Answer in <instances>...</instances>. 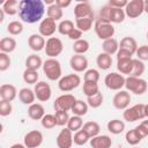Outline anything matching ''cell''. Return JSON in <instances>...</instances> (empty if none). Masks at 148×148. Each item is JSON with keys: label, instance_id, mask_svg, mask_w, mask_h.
Wrapping results in <instances>:
<instances>
[{"label": "cell", "instance_id": "1", "mask_svg": "<svg viewBox=\"0 0 148 148\" xmlns=\"http://www.w3.org/2000/svg\"><path fill=\"white\" fill-rule=\"evenodd\" d=\"M45 13V3L42 0H21L18 3L20 18L29 24L40 21Z\"/></svg>", "mask_w": 148, "mask_h": 148}, {"label": "cell", "instance_id": "2", "mask_svg": "<svg viewBox=\"0 0 148 148\" xmlns=\"http://www.w3.org/2000/svg\"><path fill=\"white\" fill-rule=\"evenodd\" d=\"M43 72L50 81H57L61 79V65L56 58H49L43 62Z\"/></svg>", "mask_w": 148, "mask_h": 148}, {"label": "cell", "instance_id": "3", "mask_svg": "<svg viewBox=\"0 0 148 148\" xmlns=\"http://www.w3.org/2000/svg\"><path fill=\"white\" fill-rule=\"evenodd\" d=\"M125 88L127 91H131L135 95H142L147 91L148 84L146 80L141 77H134V76H128L125 80Z\"/></svg>", "mask_w": 148, "mask_h": 148}, {"label": "cell", "instance_id": "4", "mask_svg": "<svg viewBox=\"0 0 148 148\" xmlns=\"http://www.w3.org/2000/svg\"><path fill=\"white\" fill-rule=\"evenodd\" d=\"M123 117H124V120H126L128 123H133V121H136V120H142L143 118H146L145 104L139 103V104H135L131 108H127L126 110H124Z\"/></svg>", "mask_w": 148, "mask_h": 148}, {"label": "cell", "instance_id": "5", "mask_svg": "<svg viewBox=\"0 0 148 148\" xmlns=\"http://www.w3.org/2000/svg\"><path fill=\"white\" fill-rule=\"evenodd\" d=\"M81 83V77L77 74H68L65 76H61V79L58 81V87L61 91L68 92L77 88Z\"/></svg>", "mask_w": 148, "mask_h": 148}, {"label": "cell", "instance_id": "6", "mask_svg": "<svg viewBox=\"0 0 148 148\" xmlns=\"http://www.w3.org/2000/svg\"><path fill=\"white\" fill-rule=\"evenodd\" d=\"M94 29L95 32L97 35V37L102 40H106L110 38H113L114 35V27L111 23H106V22H101L98 20L95 21L94 24Z\"/></svg>", "mask_w": 148, "mask_h": 148}, {"label": "cell", "instance_id": "7", "mask_svg": "<svg viewBox=\"0 0 148 148\" xmlns=\"http://www.w3.org/2000/svg\"><path fill=\"white\" fill-rule=\"evenodd\" d=\"M125 80H126V77L123 74L117 73V72H111L105 76L104 83L110 90L119 91V90H121L123 87H125Z\"/></svg>", "mask_w": 148, "mask_h": 148}, {"label": "cell", "instance_id": "8", "mask_svg": "<svg viewBox=\"0 0 148 148\" xmlns=\"http://www.w3.org/2000/svg\"><path fill=\"white\" fill-rule=\"evenodd\" d=\"M45 53L49 58H57L64 50V44L58 37H50L45 44Z\"/></svg>", "mask_w": 148, "mask_h": 148}, {"label": "cell", "instance_id": "9", "mask_svg": "<svg viewBox=\"0 0 148 148\" xmlns=\"http://www.w3.org/2000/svg\"><path fill=\"white\" fill-rule=\"evenodd\" d=\"M76 98L72 94H64L56 98L53 103V108L56 111H69L72 110L73 105L75 104Z\"/></svg>", "mask_w": 148, "mask_h": 148}, {"label": "cell", "instance_id": "10", "mask_svg": "<svg viewBox=\"0 0 148 148\" xmlns=\"http://www.w3.org/2000/svg\"><path fill=\"white\" fill-rule=\"evenodd\" d=\"M126 16L130 18H136L145 12L143 0H131L124 8Z\"/></svg>", "mask_w": 148, "mask_h": 148}, {"label": "cell", "instance_id": "11", "mask_svg": "<svg viewBox=\"0 0 148 148\" xmlns=\"http://www.w3.org/2000/svg\"><path fill=\"white\" fill-rule=\"evenodd\" d=\"M34 91H35V95H36V98L40 102H46L51 98V95H52V90H51V87L49 83H46L45 81H38L36 84H35V88H34Z\"/></svg>", "mask_w": 148, "mask_h": 148}, {"label": "cell", "instance_id": "12", "mask_svg": "<svg viewBox=\"0 0 148 148\" xmlns=\"http://www.w3.org/2000/svg\"><path fill=\"white\" fill-rule=\"evenodd\" d=\"M23 143L27 148H37L43 143V134L40 131H29L23 139Z\"/></svg>", "mask_w": 148, "mask_h": 148}, {"label": "cell", "instance_id": "13", "mask_svg": "<svg viewBox=\"0 0 148 148\" xmlns=\"http://www.w3.org/2000/svg\"><path fill=\"white\" fill-rule=\"evenodd\" d=\"M131 102V95L127 90H119L112 99V104L118 110H126Z\"/></svg>", "mask_w": 148, "mask_h": 148}, {"label": "cell", "instance_id": "14", "mask_svg": "<svg viewBox=\"0 0 148 148\" xmlns=\"http://www.w3.org/2000/svg\"><path fill=\"white\" fill-rule=\"evenodd\" d=\"M58 29V25L56 23L54 20L50 18V17H46V18H43L39 23V34L43 36V37H52V35L56 32V30Z\"/></svg>", "mask_w": 148, "mask_h": 148}, {"label": "cell", "instance_id": "15", "mask_svg": "<svg viewBox=\"0 0 148 148\" xmlns=\"http://www.w3.org/2000/svg\"><path fill=\"white\" fill-rule=\"evenodd\" d=\"M57 146L58 148H71L73 145V132L71 130H68L67 127L62 128L57 139H56Z\"/></svg>", "mask_w": 148, "mask_h": 148}, {"label": "cell", "instance_id": "16", "mask_svg": "<svg viewBox=\"0 0 148 148\" xmlns=\"http://www.w3.org/2000/svg\"><path fill=\"white\" fill-rule=\"evenodd\" d=\"M69 66L76 73L86 72L88 67V59L83 54H74L69 59Z\"/></svg>", "mask_w": 148, "mask_h": 148}, {"label": "cell", "instance_id": "17", "mask_svg": "<svg viewBox=\"0 0 148 148\" xmlns=\"http://www.w3.org/2000/svg\"><path fill=\"white\" fill-rule=\"evenodd\" d=\"M74 16H75V18H83V17L94 16V12H92L90 3L88 1L77 2L74 7Z\"/></svg>", "mask_w": 148, "mask_h": 148}, {"label": "cell", "instance_id": "18", "mask_svg": "<svg viewBox=\"0 0 148 148\" xmlns=\"http://www.w3.org/2000/svg\"><path fill=\"white\" fill-rule=\"evenodd\" d=\"M45 44H46V42L40 34H32L28 38V45L35 52H39V51L44 50Z\"/></svg>", "mask_w": 148, "mask_h": 148}, {"label": "cell", "instance_id": "19", "mask_svg": "<svg viewBox=\"0 0 148 148\" xmlns=\"http://www.w3.org/2000/svg\"><path fill=\"white\" fill-rule=\"evenodd\" d=\"M16 95H17V90H16L15 86L5 83L0 87V97H1L2 101L12 102V101L15 99Z\"/></svg>", "mask_w": 148, "mask_h": 148}, {"label": "cell", "instance_id": "20", "mask_svg": "<svg viewBox=\"0 0 148 148\" xmlns=\"http://www.w3.org/2000/svg\"><path fill=\"white\" fill-rule=\"evenodd\" d=\"M112 145V140L109 135H97L90 139L91 148H110Z\"/></svg>", "mask_w": 148, "mask_h": 148}, {"label": "cell", "instance_id": "21", "mask_svg": "<svg viewBox=\"0 0 148 148\" xmlns=\"http://www.w3.org/2000/svg\"><path fill=\"white\" fill-rule=\"evenodd\" d=\"M28 116L32 120H42V118L45 116V109L42 104L34 103L28 108Z\"/></svg>", "mask_w": 148, "mask_h": 148}, {"label": "cell", "instance_id": "22", "mask_svg": "<svg viewBox=\"0 0 148 148\" xmlns=\"http://www.w3.org/2000/svg\"><path fill=\"white\" fill-rule=\"evenodd\" d=\"M138 47H139V46H138L136 40H135L133 37H131V36L124 37V38L120 40V43H119V49L126 50V51L131 52L132 54H134V53L136 52Z\"/></svg>", "mask_w": 148, "mask_h": 148}, {"label": "cell", "instance_id": "23", "mask_svg": "<svg viewBox=\"0 0 148 148\" xmlns=\"http://www.w3.org/2000/svg\"><path fill=\"white\" fill-rule=\"evenodd\" d=\"M18 98L20 101L25 104V105H31L34 104L35 102V98H36V95H35V91L29 89V88H22L20 91H18Z\"/></svg>", "mask_w": 148, "mask_h": 148}, {"label": "cell", "instance_id": "24", "mask_svg": "<svg viewBox=\"0 0 148 148\" xmlns=\"http://www.w3.org/2000/svg\"><path fill=\"white\" fill-rule=\"evenodd\" d=\"M16 49V40L13 37H3L0 40V52L3 53H12Z\"/></svg>", "mask_w": 148, "mask_h": 148}, {"label": "cell", "instance_id": "25", "mask_svg": "<svg viewBox=\"0 0 148 148\" xmlns=\"http://www.w3.org/2000/svg\"><path fill=\"white\" fill-rule=\"evenodd\" d=\"M102 47H103V52L104 53H108L110 56L117 54V52L119 50V43H118V40L116 38H110V39L103 40Z\"/></svg>", "mask_w": 148, "mask_h": 148}, {"label": "cell", "instance_id": "26", "mask_svg": "<svg viewBox=\"0 0 148 148\" xmlns=\"http://www.w3.org/2000/svg\"><path fill=\"white\" fill-rule=\"evenodd\" d=\"M96 64H97V66H98L99 69L106 71V69H109V68L111 67V65H112V58H111L110 54L102 52V53H99V54L97 56V58H96Z\"/></svg>", "mask_w": 148, "mask_h": 148}, {"label": "cell", "instance_id": "27", "mask_svg": "<svg viewBox=\"0 0 148 148\" xmlns=\"http://www.w3.org/2000/svg\"><path fill=\"white\" fill-rule=\"evenodd\" d=\"M18 1L17 0H7L3 2L1 9L5 12L6 15L9 16H14L16 14H18Z\"/></svg>", "mask_w": 148, "mask_h": 148}, {"label": "cell", "instance_id": "28", "mask_svg": "<svg viewBox=\"0 0 148 148\" xmlns=\"http://www.w3.org/2000/svg\"><path fill=\"white\" fill-rule=\"evenodd\" d=\"M40 67H43V61L39 56H37V54L28 56V58L25 59V68L38 71Z\"/></svg>", "mask_w": 148, "mask_h": 148}, {"label": "cell", "instance_id": "29", "mask_svg": "<svg viewBox=\"0 0 148 148\" xmlns=\"http://www.w3.org/2000/svg\"><path fill=\"white\" fill-rule=\"evenodd\" d=\"M82 130H83V131L90 136V139H91V138H95V136L99 135L101 126H99V124L96 123V121H87V123L83 124Z\"/></svg>", "mask_w": 148, "mask_h": 148}, {"label": "cell", "instance_id": "30", "mask_svg": "<svg viewBox=\"0 0 148 148\" xmlns=\"http://www.w3.org/2000/svg\"><path fill=\"white\" fill-rule=\"evenodd\" d=\"M106 127H108V131L110 133L117 135V134H120V133L124 132V130H125V123L123 120H119V119H112V120H110L108 123Z\"/></svg>", "mask_w": 148, "mask_h": 148}, {"label": "cell", "instance_id": "31", "mask_svg": "<svg viewBox=\"0 0 148 148\" xmlns=\"http://www.w3.org/2000/svg\"><path fill=\"white\" fill-rule=\"evenodd\" d=\"M94 16H89V17H83V18H76L75 20V25L79 30H81L82 32H87L91 29L92 27V22H94Z\"/></svg>", "mask_w": 148, "mask_h": 148}, {"label": "cell", "instance_id": "32", "mask_svg": "<svg viewBox=\"0 0 148 148\" xmlns=\"http://www.w3.org/2000/svg\"><path fill=\"white\" fill-rule=\"evenodd\" d=\"M46 14H47V17L54 20L56 22L59 21V20H61L62 16H64V12H62V9H61L60 7H58V6L56 5V2L46 8Z\"/></svg>", "mask_w": 148, "mask_h": 148}, {"label": "cell", "instance_id": "33", "mask_svg": "<svg viewBox=\"0 0 148 148\" xmlns=\"http://www.w3.org/2000/svg\"><path fill=\"white\" fill-rule=\"evenodd\" d=\"M125 10L121 8H113L110 9V23H121L125 20Z\"/></svg>", "mask_w": 148, "mask_h": 148}, {"label": "cell", "instance_id": "34", "mask_svg": "<svg viewBox=\"0 0 148 148\" xmlns=\"http://www.w3.org/2000/svg\"><path fill=\"white\" fill-rule=\"evenodd\" d=\"M88 108H89V105L87 104V102H83V101H81V99H76V102H75V104L73 105V108H72L71 111L74 113V116H80V117H82V116H86V114H87Z\"/></svg>", "mask_w": 148, "mask_h": 148}, {"label": "cell", "instance_id": "35", "mask_svg": "<svg viewBox=\"0 0 148 148\" xmlns=\"http://www.w3.org/2000/svg\"><path fill=\"white\" fill-rule=\"evenodd\" d=\"M90 47V44L87 39H79L76 42H74L73 44V51L75 54H84Z\"/></svg>", "mask_w": 148, "mask_h": 148}, {"label": "cell", "instance_id": "36", "mask_svg": "<svg viewBox=\"0 0 148 148\" xmlns=\"http://www.w3.org/2000/svg\"><path fill=\"white\" fill-rule=\"evenodd\" d=\"M83 126V120L82 117L80 116H72L69 117V120L67 123V128L71 130L72 132H77L79 130H81Z\"/></svg>", "mask_w": 148, "mask_h": 148}, {"label": "cell", "instance_id": "37", "mask_svg": "<svg viewBox=\"0 0 148 148\" xmlns=\"http://www.w3.org/2000/svg\"><path fill=\"white\" fill-rule=\"evenodd\" d=\"M117 69L120 74H127L130 76L133 69V59L125 61H117Z\"/></svg>", "mask_w": 148, "mask_h": 148}, {"label": "cell", "instance_id": "38", "mask_svg": "<svg viewBox=\"0 0 148 148\" xmlns=\"http://www.w3.org/2000/svg\"><path fill=\"white\" fill-rule=\"evenodd\" d=\"M38 77L39 75L37 71L25 68V71L23 72V81L28 84H36L38 82Z\"/></svg>", "mask_w": 148, "mask_h": 148}, {"label": "cell", "instance_id": "39", "mask_svg": "<svg viewBox=\"0 0 148 148\" xmlns=\"http://www.w3.org/2000/svg\"><path fill=\"white\" fill-rule=\"evenodd\" d=\"M88 141H90V136H89L82 128L79 130L77 132H75L74 135H73V142H74L75 145H77V146H83V145H86Z\"/></svg>", "mask_w": 148, "mask_h": 148}, {"label": "cell", "instance_id": "40", "mask_svg": "<svg viewBox=\"0 0 148 148\" xmlns=\"http://www.w3.org/2000/svg\"><path fill=\"white\" fill-rule=\"evenodd\" d=\"M125 139H126V142L128 145H131V146H135V145H138L142 140V138L139 135V133L136 132L135 128L127 131L126 134H125Z\"/></svg>", "mask_w": 148, "mask_h": 148}, {"label": "cell", "instance_id": "41", "mask_svg": "<svg viewBox=\"0 0 148 148\" xmlns=\"http://www.w3.org/2000/svg\"><path fill=\"white\" fill-rule=\"evenodd\" d=\"M73 29H75V27H74V23H73L71 20H62V21L58 24V31H59L61 35L68 36Z\"/></svg>", "mask_w": 148, "mask_h": 148}, {"label": "cell", "instance_id": "42", "mask_svg": "<svg viewBox=\"0 0 148 148\" xmlns=\"http://www.w3.org/2000/svg\"><path fill=\"white\" fill-rule=\"evenodd\" d=\"M145 64L143 61L139 60V59H133V69L130 76H134V77H140L143 73H145Z\"/></svg>", "mask_w": 148, "mask_h": 148}, {"label": "cell", "instance_id": "43", "mask_svg": "<svg viewBox=\"0 0 148 148\" xmlns=\"http://www.w3.org/2000/svg\"><path fill=\"white\" fill-rule=\"evenodd\" d=\"M7 31L13 35V36H17L20 34H22L23 31V24L20 21H12L7 24Z\"/></svg>", "mask_w": 148, "mask_h": 148}, {"label": "cell", "instance_id": "44", "mask_svg": "<svg viewBox=\"0 0 148 148\" xmlns=\"http://www.w3.org/2000/svg\"><path fill=\"white\" fill-rule=\"evenodd\" d=\"M97 92H99V89L96 82H83V94L87 97L94 96Z\"/></svg>", "mask_w": 148, "mask_h": 148}, {"label": "cell", "instance_id": "45", "mask_svg": "<svg viewBox=\"0 0 148 148\" xmlns=\"http://www.w3.org/2000/svg\"><path fill=\"white\" fill-rule=\"evenodd\" d=\"M103 99H104V97H103L102 92L99 91V92H97L94 96L87 97V104L90 108H92V109H97V108H99L103 104Z\"/></svg>", "mask_w": 148, "mask_h": 148}, {"label": "cell", "instance_id": "46", "mask_svg": "<svg viewBox=\"0 0 148 148\" xmlns=\"http://www.w3.org/2000/svg\"><path fill=\"white\" fill-rule=\"evenodd\" d=\"M83 80H84V82H96L97 83L99 80V72L94 68L87 69L83 75Z\"/></svg>", "mask_w": 148, "mask_h": 148}, {"label": "cell", "instance_id": "47", "mask_svg": "<svg viewBox=\"0 0 148 148\" xmlns=\"http://www.w3.org/2000/svg\"><path fill=\"white\" fill-rule=\"evenodd\" d=\"M40 123H42V126H43L44 128H46V130H51V128H53V127L57 126V121H56L54 114H50V113L45 114V116L42 118Z\"/></svg>", "mask_w": 148, "mask_h": 148}, {"label": "cell", "instance_id": "48", "mask_svg": "<svg viewBox=\"0 0 148 148\" xmlns=\"http://www.w3.org/2000/svg\"><path fill=\"white\" fill-rule=\"evenodd\" d=\"M54 117H56L57 126H65L69 120V116L66 111H56Z\"/></svg>", "mask_w": 148, "mask_h": 148}, {"label": "cell", "instance_id": "49", "mask_svg": "<svg viewBox=\"0 0 148 148\" xmlns=\"http://www.w3.org/2000/svg\"><path fill=\"white\" fill-rule=\"evenodd\" d=\"M110 9L111 7L109 5H105L103 6L101 9H99V13H98V21L101 22H106V23H110Z\"/></svg>", "mask_w": 148, "mask_h": 148}, {"label": "cell", "instance_id": "50", "mask_svg": "<svg viewBox=\"0 0 148 148\" xmlns=\"http://www.w3.org/2000/svg\"><path fill=\"white\" fill-rule=\"evenodd\" d=\"M10 64H12L10 57H9L7 53L0 52V71H1V72L7 71V69L10 67Z\"/></svg>", "mask_w": 148, "mask_h": 148}, {"label": "cell", "instance_id": "51", "mask_svg": "<svg viewBox=\"0 0 148 148\" xmlns=\"http://www.w3.org/2000/svg\"><path fill=\"white\" fill-rule=\"evenodd\" d=\"M12 111H13L12 103L1 99V102H0V116L1 117H7L12 113Z\"/></svg>", "mask_w": 148, "mask_h": 148}, {"label": "cell", "instance_id": "52", "mask_svg": "<svg viewBox=\"0 0 148 148\" xmlns=\"http://www.w3.org/2000/svg\"><path fill=\"white\" fill-rule=\"evenodd\" d=\"M135 54H136V59H139L141 61H148V45L139 46Z\"/></svg>", "mask_w": 148, "mask_h": 148}, {"label": "cell", "instance_id": "53", "mask_svg": "<svg viewBox=\"0 0 148 148\" xmlns=\"http://www.w3.org/2000/svg\"><path fill=\"white\" fill-rule=\"evenodd\" d=\"M136 130V132L139 133V135L143 139L146 136H148V119L147 120H143L141 121L136 127H134Z\"/></svg>", "mask_w": 148, "mask_h": 148}, {"label": "cell", "instance_id": "54", "mask_svg": "<svg viewBox=\"0 0 148 148\" xmlns=\"http://www.w3.org/2000/svg\"><path fill=\"white\" fill-rule=\"evenodd\" d=\"M132 53L126 51V50H123V49H119L118 52H117V61H125V60H130L132 59Z\"/></svg>", "mask_w": 148, "mask_h": 148}, {"label": "cell", "instance_id": "55", "mask_svg": "<svg viewBox=\"0 0 148 148\" xmlns=\"http://www.w3.org/2000/svg\"><path fill=\"white\" fill-rule=\"evenodd\" d=\"M127 3H128L127 0H110V1L108 2V5H109L110 7H113V8H121V9H124Z\"/></svg>", "mask_w": 148, "mask_h": 148}, {"label": "cell", "instance_id": "56", "mask_svg": "<svg viewBox=\"0 0 148 148\" xmlns=\"http://www.w3.org/2000/svg\"><path fill=\"white\" fill-rule=\"evenodd\" d=\"M81 37H82V31H81V30H79L77 28L73 29V30L71 31V34L68 35V38H69L71 40H74V42H76V40L81 39Z\"/></svg>", "mask_w": 148, "mask_h": 148}, {"label": "cell", "instance_id": "57", "mask_svg": "<svg viewBox=\"0 0 148 148\" xmlns=\"http://www.w3.org/2000/svg\"><path fill=\"white\" fill-rule=\"evenodd\" d=\"M71 3H72L71 0H56V5H57L58 7H60L61 9L67 8L68 6H71Z\"/></svg>", "mask_w": 148, "mask_h": 148}, {"label": "cell", "instance_id": "58", "mask_svg": "<svg viewBox=\"0 0 148 148\" xmlns=\"http://www.w3.org/2000/svg\"><path fill=\"white\" fill-rule=\"evenodd\" d=\"M9 148H27V147L24 146V143H14Z\"/></svg>", "mask_w": 148, "mask_h": 148}, {"label": "cell", "instance_id": "59", "mask_svg": "<svg viewBox=\"0 0 148 148\" xmlns=\"http://www.w3.org/2000/svg\"><path fill=\"white\" fill-rule=\"evenodd\" d=\"M143 5H145V13L148 14V0H145L143 1Z\"/></svg>", "mask_w": 148, "mask_h": 148}, {"label": "cell", "instance_id": "60", "mask_svg": "<svg viewBox=\"0 0 148 148\" xmlns=\"http://www.w3.org/2000/svg\"><path fill=\"white\" fill-rule=\"evenodd\" d=\"M3 16H5V12L2 9H0V22L3 21Z\"/></svg>", "mask_w": 148, "mask_h": 148}, {"label": "cell", "instance_id": "61", "mask_svg": "<svg viewBox=\"0 0 148 148\" xmlns=\"http://www.w3.org/2000/svg\"><path fill=\"white\" fill-rule=\"evenodd\" d=\"M145 114L146 118H148V104H145Z\"/></svg>", "mask_w": 148, "mask_h": 148}, {"label": "cell", "instance_id": "62", "mask_svg": "<svg viewBox=\"0 0 148 148\" xmlns=\"http://www.w3.org/2000/svg\"><path fill=\"white\" fill-rule=\"evenodd\" d=\"M147 39H148V31H147Z\"/></svg>", "mask_w": 148, "mask_h": 148}, {"label": "cell", "instance_id": "63", "mask_svg": "<svg viewBox=\"0 0 148 148\" xmlns=\"http://www.w3.org/2000/svg\"><path fill=\"white\" fill-rule=\"evenodd\" d=\"M134 148H135V147H134Z\"/></svg>", "mask_w": 148, "mask_h": 148}]
</instances>
